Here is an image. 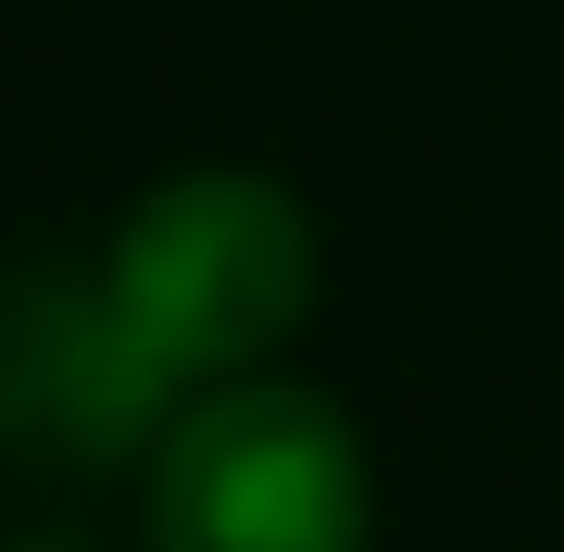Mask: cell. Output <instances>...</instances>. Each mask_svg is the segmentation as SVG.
<instances>
[{"mask_svg": "<svg viewBox=\"0 0 564 552\" xmlns=\"http://www.w3.org/2000/svg\"><path fill=\"white\" fill-rule=\"evenodd\" d=\"M151 552H364L377 465L364 427L302 377H226L151 440Z\"/></svg>", "mask_w": 564, "mask_h": 552, "instance_id": "2", "label": "cell"}, {"mask_svg": "<svg viewBox=\"0 0 564 552\" xmlns=\"http://www.w3.org/2000/svg\"><path fill=\"white\" fill-rule=\"evenodd\" d=\"M0 414L39 452H76V465L139 452V440L176 427V402L126 365L101 289H63V277H13L0 289Z\"/></svg>", "mask_w": 564, "mask_h": 552, "instance_id": "3", "label": "cell"}, {"mask_svg": "<svg viewBox=\"0 0 564 552\" xmlns=\"http://www.w3.org/2000/svg\"><path fill=\"white\" fill-rule=\"evenodd\" d=\"M13 552H88V540H13Z\"/></svg>", "mask_w": 564, "mask_h": 552, "instance_id": "4", "label": "cell"}, {"mask_svg": "<svg viewBox=\"0 0 564 552\" xmlns=\"http://www.w3.org/2000/svg\"><path fill=\"white\" fill-rule=\"evenodd\" d=\"M101 314L163 402H202L226 377H263V351L314 314V214L251 164L163 176L101 251Z\"/></svg>", "mask_w": 564, "mask_h": 552, "instance_id": "1", "label": "cell"}]
</instances>
